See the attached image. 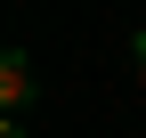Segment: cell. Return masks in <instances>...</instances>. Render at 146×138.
Here are the masks:
<instances>
[{
  "instance_id": "1",
  "label": "cell",
  "mask_w": 146,
  "mask_h": 138,
  "mask_svg": "<svg viewBox=\"0 0 146 138\" xmlns=\"http://www.w3.org/2000/svg\"><path fill=\"white\" fill-rule=\"evenodd\" d=\"M0 98H8V114L33 98V65H25V57H0Z\"/></svg>"
},
{
  "instance_id": "2",
  "label": "cell",
  "mask_w": 146,
  "mask_h": 138,
  "mask_svg": "<svg viewBox=\"0 0 146 138\" xmlns=\"http://www.w3.org/2000/svg\"><path fill=\"white\" fill-rule=\"evenodd\" d=\"M138 81H146V33H138Z\"/></svg>"
}]
</instances>
